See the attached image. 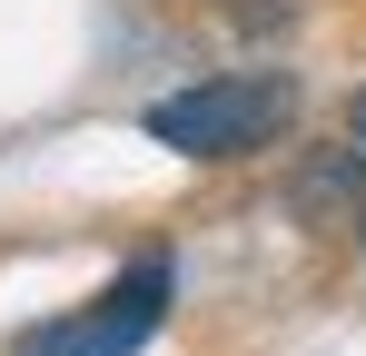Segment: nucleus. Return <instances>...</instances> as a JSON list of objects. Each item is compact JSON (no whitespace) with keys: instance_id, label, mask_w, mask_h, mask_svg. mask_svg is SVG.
I'll return each mask as SVG.
<instances>
[{"instance_id":"nucleus-1","label":"nucleus","mask_w":366,"mask_h":356,"mask_svg":"<svg viewBox=\"0 0 366 356\" xmlns=\"http://www.w3.org/2000/svg\"><path fill=\"white\" fill-rule=\"evenodd\" d=\"M287 119H297V79L238 69V79H188V89H169V99L149 109V139L179 149V159H247V149H267Z\"/></svg>"},{"instance_id":"nucleus-2","label":"nucleus","mask_w":366,"mask_h":356,"mask_svg":"<svg viewBox=\"0 0 366 356\" xmlns=\"http://www.w3.org/2000/svg\"><path fill=\"white\" fill-rule=\"evenodd\" d=\"M159 317H169V257L149 247V257H129V267H119V287H99L89 307L20 327L10 356H139L149 337H159Z\"/></svg>"},{"instance_id":"nucleus-3","label":"nucleus","mask_w":366,"mask_h":356,"mask_svg":"<svg viewBox=\"0 0 366 356\" xmlns=\"http://www.w3.org/2000/svg\"><path fill=\"white\" fill-rule=\"evenodd\" d=\"M228 20H238L247 40H277V30L297 20V0H228Z\"/></svg>"},{"instance_id":"nucleus-4","label":"nucleus","mask_w":366,"mask_h":356,"mask_svg":"<svg viewBox=\"0 0 366 356\" xmlns=\"http://www.w3.org/2000/svg\"><path fill=\"white\" fill-rule=\"evenodd\" d=\"M347 149L366 159V89H357V109H347Z\"/></svg>"},{"instance_id":"nucleus-5","label":"nucleus","mask_w":366,"mask_h":356,"mask_svg":"<svg viewBox=\"0 0 366 356\" xmlns=\"http://www.w3.org/2000/svg\"><path fill=\"white\" fill-rule=\"evenodd\" d=\"M357 228H366V208H357Z\"/></svg>"}]
</instances>
